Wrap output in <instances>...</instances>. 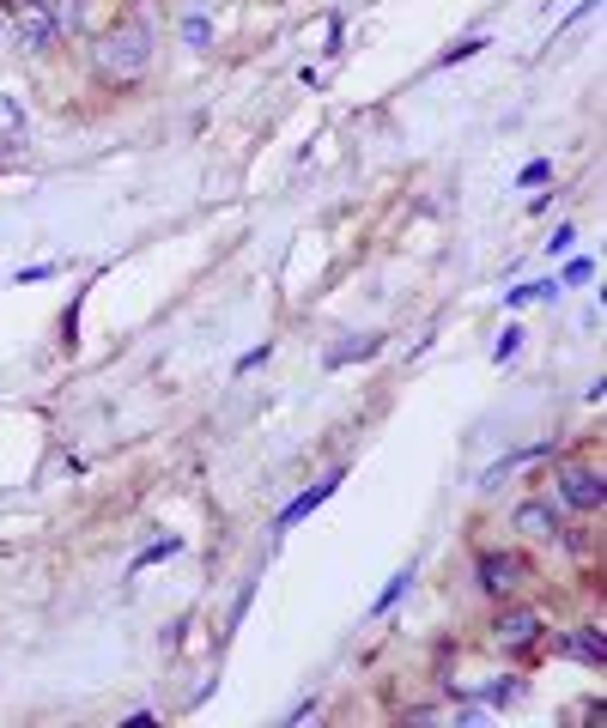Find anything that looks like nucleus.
<instances>
[{"instance_id": "1", "label": "nucleus", "mask_w": 607, "mask_h": 728, "mask_svg": "<svg viewBox=\"0 0 607 728\" xmlns=\"http://www.w3.org/2000/svg\"><path fill=\"white\" fill-rule=\"evenodd\" d=\"M92 68H98V80H110V85H134L146 68H153V25H146V19L110 25L98 37V49H92Z\"/></svg>"}, {"instance_id": "2", "label": "nucleus", "mask_w": 607, "mask_h": 728, "mask_svg": "<svg viewBox=\"0 0 607 728\" xmlns=\"http://www.w3.org/2000/svg\"><path fill=\"white\" fill-rule=\"evenodd\" d=\"M553 505L571 510V517H590V510H602V505H607L602 474H595L590 462H566L559 474H553Z\"/></svg>"}, {"instance_id": "3", "label": "nucleus", "mask_w": 607, "mask_h": 728, "mask_svg": "<svg viewBox=\"0 0 607 728\" xmlns=\"http://www.w3.org/2000/svg\"><path fill=\"white\" fill-rule=\"evenodd\" d=\"M13 31H19V49H25V56H49V49L61 43V31H56V19H49L43 0H19Z\"/></svg>"}, {"instance_id": "4", "label": "nucleus", "mask_w": 607, "mask_h": 728, "mask_svg": "<svg viewBox=\"0 0 607 728\" xmlns=\"http://www.w3.org/2000/svg\"><path fill=\"white\" fill-rule=\"evenodd\" d=\"M529 583V559L523 553H481V589L486 595H517V589Z\"/></svg>"}, {"instance_id": "5", "label": "nucleus", "mask_w": 607, "mask_h": 728, "mask_svg": "<svg viewBox=\"0 0 607 728\" xmlns=\"http://www.w3.org/2000/svg\"><path fill=\"white\" fill-rule=\"evenodd\" d=\"M340 480H347V468H328V474H323V480H311V486H304V492H298V498H292V505H286V510H280V522H274V534L298 529V522L311 517V510H316V505H323V498H335V486H340Z\"/></svg>"}, {"instance_id": "6", "label": "nucleus", "mask_w": 607, "mask_h": 728, "mask_svg": "<svg viewBox=\"0 0 607 728\" xmlns=\"http://www.w3.org/2000/svg\"><path fill=\"white\" fill-rule=\"evenodd\" d=\"M493 638H498L505 650H529V644L541 638V614H535V607H510V614H498Z\"/></svg>"}, {"instance_id": "7", "label": "nucleus", "mask_w": 607, "mask_h": 728, "mask_svg": "<svg viewBox=\"0 0 607 728\" xmlns=\"http://www.w3.org/2000/svg\"><path fill=\"white\" fill-rule=\"evenodd\" d=\"M510 522H517V534H529V541H559V505H541V498H523Z\"/></svg>"}, {"instance_id": "8", "label": "nucleus", "mask_w": 607, "mask_h": 728, "mask_svg": "<svg viewBox=\"0 0 607 728\" xmlns=\"http://www.w3.org/2000/svg\"><path fill=\"white\" fill-rule=\"evenodd\" d=\"M559 650H566V656H578V662H590V668H602V662H607L602 626H583V631H571V638H559Z\"/></svg>"}, {"instance_id": "9", "label": "nucleus", "mask_w": 607, "mask_h": 728, "mask_svg": "<svg viewBox=\"0 0 607 728\" xmlns=\"http://www.w3.org/2000/svg\"><path fill=\"white\" fill-rule=\"evenodd\" d=\"M43 7H49L61 37H85V7H92V0H43Z\"/></svg>"}, {"instance_id": "10", "label": "nucleus", "mask_w": 607, "mask_h": 728, "mask_svg": "<svg viewBox=\"0 0 607 728\" xmlns=\"http://www.w3.org/2000/svg\"><path fill=\"white\" fill-rule=\"evenodd\" d=\"M183 43H189V49H213V19H207V7H189V13H183Z\"/></svg>"}, {"instance_id": "11", "label": "nucleus", "mask_w": 607, "mask_h": 728, "mask_svg": "<svg viewBox=\"0 0 607 728\" xmlns=\"http://www.w3.org/2000/svg\"><path fill=\"white\" fill-rule=\"evenodd\" d=\"M408 589H413V565H408V571H396V577H389V589H383L377 602H371V614H389V607H396L401 595H408Z\"/></svg>"}, {"instance_id": "12", "label": "nucleus", "mask_w": 607, "mask_h": 728, "mask_svg": "<svg viewBox=\"0 0 607 728\" xmlns=\"http://www.w3.org/2000/svg\"><path fill=\"white\" fill-rule=\"evenodd\" d=\"M383 347V335H359L353 347H335L328 352V371H335V364H353V359H365V352H377Z\"/></svg>"}, {"instance_id": "13", "label": "nucleus", "mask_w": 607, "mask_h": 728, "mask_svg": "<svg viewBox=\"0 0 607 728\" xmlns=\"http://www.w3.org/2000/svg\"><path fill=\"white\" fill-rule=\"evenodd\" d=\"M170 553H183V541H177V534H165V541H153L141 553V559H134V571H146V565H158V559H170Z\"/></svg>"}, {"instance_id": "14", "label": "nucleus", "mask_w": 607, "mask_h": 728, "mask_svg": "<svg viewBox=\"0 0 607 728\" xmlns=\"http://www.w3.org/2000/svg\"><path fill=\"white\" fill-rule=\"evenodd\" d=\"M486 49V37H462L456 43V49H444V68H450V61H468V56H481Z\"/></svg>"}, {"instance_id": "15", "label": "nucleus", "mask_w": 607, "mask_h": 728, "mask_svg": "<svg viewBox=\"0 0 607 728\" xmlns=\"http://www.w3.org/2000/svg\"><path fill=\"white\" fill-rule=\"evenodd\" d=\"M566 280H571V286H590V280H595V262H583V255H578V262L566 267Z\"/></svg>"}, {"instance_id": "16", "label": "nucleus", "mask_w": 607, "mask_h": 728, "mask_svg": "<svg viewBox=\"0 0 607 728\" xmlns=\"http://www.w3.org/2000/svg\"><path fill=\"white\" fill-rule=\"evenodd\" d=\"M571 243H578V231H571V225H559V231H553V243H547V250H553V255H566Z\"/></svg>"}, {"instance_id": "17", "label": "nucleus", "mask_w": 607, "mask_h": 728, "mask_svg": "<svg viewBox=\"0 0 607 728\" xmlns=\"http://www.w3.org/2000/svg\"><path fill=\"white\" fill-rule=\"evenodd\" d=\"M517 340H523V328H505V335H498V359H510V352H517Z\"/></svg>"}]
</instances>
